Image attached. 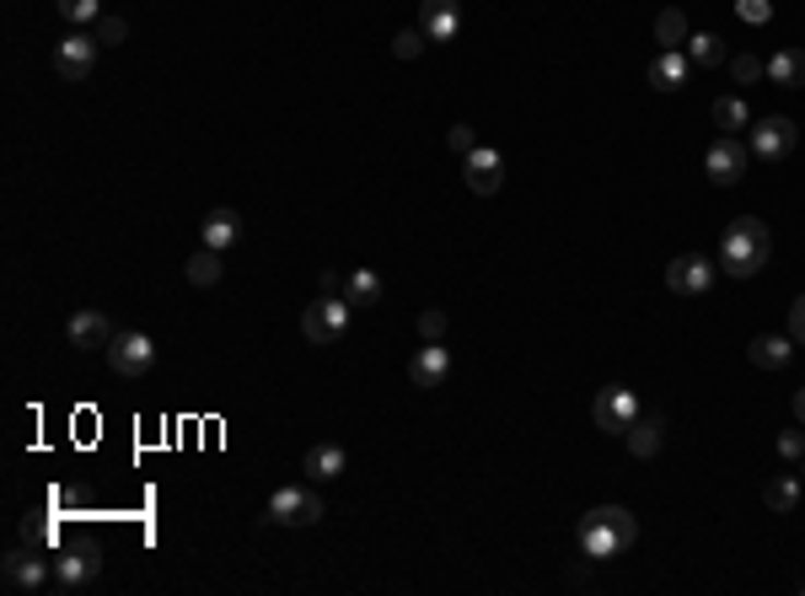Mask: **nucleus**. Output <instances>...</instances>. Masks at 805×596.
Returning <instances> with one entry per match:
<instances>
[{
	"instance_id": "obj_1",
	"label": "nucleus",
	"mask_w": 805,
	"mask_h": 596,
	"mask_svg": "<svg viewBox=\"0 0 805 596\" xmlns=\"http://www.w3.org/2000/svg\"><path fill=\"white\" fill-rule=\"evenodd\" d=\"M768 259H773V231H768L757 215H736V220L725 226V237H720V269H725L731 279H751Z\"/></svg>"
},
{
	"instance_id": "obj_2",
	"label": "nucleus",
	"mask_w": 805,
	"mask_h": 596,
	"mask_svg": "<svg viewBox=\"0 0 805 596\" xmlns=\"http://www.w3.org/2000/svg\"><path fill=\"white\" fill-rule=\"evenodd\" d=\"M575 537H580V553H585V559H618L623 548H634L639 522H634L628 505H596V511L580 516Z\"/></svg>"
},
{
	"instance_id": "obj_3",
	"label": "nucleus",
	"mask_w": 805,
	"mask_h": 596,
	"mask_svg": "<svg viewBox=\"0 0 805 596\" xmlns=\"http://www.w3.org/2000/svg\"><path fill=\"white\" fill-rule=\"evenodd\" d=\"M274 527H317L322 516H328V505H322V494L307 489V484H285V489H274L269 494V511H263Z\"/></svg>"
},
{
	"instance_id": "obj_4",
	"label": "nucleus",
	"mask_w": 805,
	"mask_h": 596,
	"mask_svg": "<svg viewBox=\"0 0 805 596\" xmlns=\"http://www.w3.org/2000/svg\"><path fill=\"white\" fill-rule=\"evenodd\" d=\"M350 318H355V307L344 296H322V301H311L301 312V333H307V344L328 349V344H339L350 333Z\"/></svg>"
},
{
	"instance_id": "obj_5",
	"label": "nucleus",
	"mask_w": 805,
	"mask_h": 596,
	"mask_svg": "<svg viewBox=\"0 0 805 596\" xmlns=\"http://www.w3.org/2000/svg\"><path fill=\"white\" fill-rule=\"evenodd\" d=\"M644 408H639V397H634V388H602L596 393V403H591V419H596V430L602 436H628V425L639 419Z\"/></svg>"
},
{
	"instance_id": "obj_6",
	"label": "nucleus",
	"mask_w": 805,
	"mask_h": 596,
	"mask_svg": "<svg viewBox=\"0 0 805 596\" xmlns=\"http://www.w3.org/2000/svg\"><path fill=\"white\" fill-rule=\"evenodd\" d=\"M0 575H5V586L11 592H44L49 581H55V564L44 559V548H11L5 553V564H0Z\"/></svg>"
},
{
	"instance_id": "obj_7",
	"label": "nucleus",
	"mask_w": 805,
	"mask_h": 596,
	"mask_svg": "<svg viewBox=\"0 0 805 596\" xmlns=\"http://www.w3.org/2000/svg\"><path fill=\"white\" fill-rule=\"evenodd\" d=\"M795 140H801L795 119H784V114H768V119H757V124H751L746 151H751L757 162H784V156L795 151Z\"/></svg>"
},
{
	"instance_id": "obj_8",
	"label": "nucleus",
	"mask_w": 805,
	"mask_h": 596,
	"mask_svg": "<svg viewBox=\"0 0 805 596\" xmlns=\"http://www.w3.org/2000/svg\"><path fill=\"white\" fill-rule=\"evenodd\" d=\"M746 162H751V151H746L736 134H720V140L703 151V172H709V183H720V189H736V183H742Z\"/></svg>"
},
{
	"instance_id": "obj_9",
	"label": "nucleus",
	"mask_w": 805,
	"mask_h": 596,
	"mask_svg": "<svg viewBox=\"0 0 805 596\" xmlns=\"http://www.w3.org/2000/svg\"><path fill=\"white\" fill-rule=\"evenodd\" d=\"M108 366H114L119 377H145V371L156 366V344H151V333H140V329L114 333V344H108Z\"/></svg>"
},
{
	"instance_id": "obj_10",
	"label": "nucleus",
	"mask_w": 805,
	"mask_h": 596,
	"mask_svg": "<svg viewBox=\"0 0 805 596\" xmlns=\"http://www.w3.org/2000/svg\"><path fill=\"white\" fill-rule=\"evenodd\" d=\"M97 575H103V548H92V543H75V548H64L55 559V586L60 592H81Z\"/></svg>"
},
{
	"instance_id": "obj_11",
	"label": "nucleus",
	"mask_w": 805,
	"mask_h": 596,
	"mask_svg": "<svg viewBox=\"0 0 805 596\" xmlns=\"http://www.w3.org/2000/svg\"><path fill=\"white\" fill-rule=\"evenodd\" d=\"M97 33H70V38H60L55 44V75L60 81H86L92 75V65H97Z\"/></svg>"
},
{
	"instance_id": "obj_12",
	"label": "nucleus",
	"mask_w": 805,
	"mask_h": 596,
	"mask_svg": "<svg viewBox=\"0 0 805 596\" xmlns=\"http://www.w3.org/2000/svg\"><path fill=\"white\" fill-rule=\"evenodd\" d=\"M462 183L473 189L478 199H489L505 189V156H499L495 145H478V151H467L462 156Z\"/></svg>"
},
{
	"instance_id": "obj_13",
	"label": "nucleus",
	"mask_w": 805,
	"mask_h": 596,
	"mask_svg": "<svg viewBox=\"0 0 805 596\" xmlns=\"http://www.w3.org/2000/svg\"><path fill=\"white\" fill-rule=\"evenodd\" d=\"M666 285H672V296H709L714 290V259L682 253V259L666 264Z\"/></svg>"
},
{
	"instance_id": "obj_14",
	"label": "nucleus",
	"mask_w": 805,
	"mask_h": 596,
	"mask_svg": "<svg viewBox=\"0 0 805 596\" xmlns=\"http://www.w3.org/2000/svg\"><path fill=\"white\" fill-rule=\"evenodd\" d=\"M199 242H204L210 253H232V248L242 242V215H237V210H226V204H221V210H210V215L199 220Z\"/></svg>"
},
{
	"instance_id": "obj_15",
	"label": "nucleus",
	"mask_w": 805,
	"mask_h": 596,
	"mask_svg": "<svg viewBox=\"0 0 805 596\" xmlns=\"http://www.w3.org/2000/svg\"><path fill=\"white\" fill-rule=\"evenodd\" d=\"M451 377V349L446 344H419L414 360H409V382L414 388H440Z\"/></svg>"
},
{
	"instance_id": "obj_16",
	"label": "nucleus",
	"mask_w": 805,
	"mask_h": 596,
	"mask_svg": "<svg viewBox=\"0 0 805 596\" xmlns=\"http://www.w3.org/2000/svg\"><path fill=\"white\" fill-rule=\"evenodd\" d=\"M790 355H795V338H790V333H757V338L746 344V360H751L757 371H784Z\"/></svg>"
},
{
	"instance_id": "obj_17",
	"label": "nucleus",
	"mask_w": 805,
	"mask_h": 596,
	"mask_svg": "<svg viewBox=\"0 0 805 596\" xmlns=\"http://www.w3.org/2000/svg\"><path fill=\"white\" fill-rule=\"evenodd\" d=\"M425 38L430 44H451L462 33V0H425Z\"/></svg>"
},
{
	"instance_id": "obj_18",
	"label": "nucleus",
	"mask_w": 805,
	"mask_h": 596,
	"mask_svg": "<svg viewBox=\"0 0 805 596\" xmlns=\"http://www.w3.org/2000/svg\"><path fill=\"white\" fill-rule=\"evenodd\" d=\"M64 338H70L75 349H108V344H114V323H108L103 312H75V318L64 323Z\"/></svg>"
},
{
	"instance_id": "obj_19",
	"label": "nucleus",
	"mask_w": 805,
	"mask_h": 596,
	"mask_svg": "<svg viewBox=\"0 0 805 596\" xmlns=\"http://www.w3.org/2000/svg\"><path fill=\"white\" fill-rule=\"evenodd\" d=\"M687 75H692L687 49H661V55L650 60V86H655V92H677V86H687Z\"/></svg>"
},
{
	"instance_id": "obj_20",
	"label": "nucleus",
	"mask_w": 805,
	"mask_h": 596,
	"mask_svg": "<svg viewBox=\"0 0 805 596\" xmlns=\"http://www.w3.org/2000/svg\"><path fill=\"white\" fill-rule=\"evenodd\" d=\"M661 441H666V419H661V414H639V419L628 425V452H634V457H655Z\"/></svg>"
},
{
	"instance_id": "obj_21",
	"label": "nucleus",
	"mask_w": 805,
	"mask_h": 596,
	"mask_svg": "<svg viewBox=\"0 0 805 596\" xmlns=\"http://www.w3.org/2000/svg\"><path fill=\"white\" fill-rule=\"evenodd\" d=\"M344 446H333V441H322V446H311L307 452V463H301V473H307L311 484H333L339 473H344Z\"/></svg>"
},
{
	"instance_id": "obj_22",
	"label": "nucleus",
	"mask_w": 805,
	"mask_h": 596,
	"mask_svg": "<svg viewBox=\"0 0 805 596\" xmlns=\"http://www.w3.org/2000/svg\"><path fill=\"white\" fill-rule=\"evenodd\" d=\"M768 81L784 86V92H801L805 86V49H779V55L768 60Z\"/></svg>"
},
{
	"instance_id": "obj_23",
	"label": "nucleus",
	"mask_w": 805,
	"mask_h": 596,
	"mask_svg": "<svg viewBox=\"0 0 805 596\" xmlns=\"http://www.w3.org/2000/svg\"><path fill=\"white\" fill-rule=\"evenodd\" d=\"M762 505H768V511H779V516H790V511L801 505V478H790V473H773V478L762 484Z\"/></svg>"
},
{
	"instance_id": "obj_24",
	"label": "nucleus",
	"mask_w": 805,
	"mask_h": 596,
	"mask_svg": "<svg viewBox=\"0 0 805 596\" xmlns=\"http://www.w3.org/2000/svg\"><path fill=\"white\" fill-rule=\"evenodd\" d=\"M350 307H376L381 301V274L376 269H350V279H344V290H339Z\"/></svg>"
},
{
	"instance_id": "obj_25",
	"label": "nucleus",
	"mask_w": 805,
	"mask_h": 596,
	"mask_svg": "<svg viewBox=\"0 0 805 596\" xmlns=\"http://www.w3.org/2000/svg\"><path fill=\"white\" fill-rule=\"evenodd\" d=\"M682 49H687L692 70H720V65H725V44H720L714 33H692V38H687Z\"/></svg>"
},
{
	"instance_id": "obj_26",
	"label": "nucleus",
	"mask_w": 805,
	"mask_h": 596,
	"mask_svg": "<svg viewBox=\"0 0 805 596\" xmlns=\"http://www.w3.org/2000/svg\"><path fill=\"white\" fill-rule=\"evenodd\" d=\"M714 130L720 134L751 130V108H746L742 97H714Z\"/></svg>"
},
{
	"instance_id": "obj_27",
	"label": "nucleus",
	"mask_w": 805,
	"mask_h": 596,
	"mask_svg": "<svg viewBox=\"0 0 805 596\" xmlns=\"http://www.w3.org/2000/svg\"><path fill=\"white\" fill-rule=\"evenodd\" d=\"M687 38H692V33H687V16H682L677 5H666V11L655 16V44H661V49H682Z\"/></svg>"
},
{
	"instance_id": "obj_28",
	"label": "nucleus",
	"mask_w": 805,
	"mask_h": 596,
	"mask_svg": "<svg viewBox=\"0 0 805 596\" xmlns=\"http://www.w3.org/2000/svg\"><path fill=\"white\" fill-rule=\"evenodd\" d=\"M184 274H188V285L193 290H204V285H215L221 279V253H210V248H199L193 259L184 264Z\"/></svg>"
},
{
	"instance_id": "obj_29",
	"label": "nucleus",
	"mask_w": 805,
	"mask_h": 596,
	"mask_svg": "<svg viewBox=\"0 0 805 596\" xmlns=\"http://www.w3.org/2000/svg\"><path fill=\"white\" fill-rule=\"evenodd\" d=\"M92 33H97V44H103V49H119V44L129 38V22H125V16H108V11H103V16L92 22Z\"/></svg>"
},
{
	"instance_id": "obj_30",
	"label": "nucleus",
	"mask_w": 805,
	"mask_h": 596,
	"mask_svg": "<svg viewBox=\"0 0 805 596\" xmlns=\"http://www.w3.org/2000/svg\"><path fill=\"white\" fill-rule=\"evenodd\" d=\"M60 16L70 27H92L103 16V0H60Z\"/></svg>"
},
{
	"instance_id": "obj_31",
	"label": "nucleus",
	"mask_w": 805,
	"mask_h": 596,
	"mask_svg": "<svg viewBox=\"0 0 805 596\" xmlns=\"http://www.w3.org/2000/svg\"><path fill=\"white\" fill-rule=\"evenodd\" d=\"M725 65H731V75H736V86H751V81L768 75V60H757V55H731Z\"/></svg>"
},
{
	"instance_id": "obj_32",
	"label": "nucleus",
	"mask_w": 805,
	"mask_h": 596,
	"mask_svg": "<svg viewBox=\"0 0 805 596\" xmlns=\"http://www.w3.org/2000/svg\"><path fill=\"white\" fill-rule=\"evenodd\" d=\"M430 38H425V27H403L398 38H392V55L398 60H419V49H425Z\"/></svg>"
},
{
	"instance_id": "obj_33",
	"label": "nucleus",
	"mask_w": 805,
	"mask_h": 596,
	"mask_svg": "<svg viewBox=\"0 0 805 596\" xmlns=\"http://www.w3.org/2000/svg\"><path fill=\"white\" fill-rule=\"evenodd\" d=\"M736 16L746 27H762V22H773V0H736Z\"/></svg>"
},
{
	"instance_id": "obj_34",
	"label": "nucleus",
	"mask_w": 805,
	"mask_h": 596,
	"mask_svg": "<svg viewBox=\"0 0 805 596\" xmlns=\"http://www.w3.org/2000/svg\"><path fill=\"white\" fill-rule=\"evenodd\" d=\"M22 543H27V548H49V543H55V527L38 522V516H27V522H22Z\"/></svg>"
},
{
	"instance_id": "obj_35",
	"label": "nucleus",
	"mask_w": 805,
	"mask_h": 596,
	"mask_svg": "<svg viewBox=\"0 0 805 596\" xmlns=\"http://www.w3.org/2000/svg\"><path fill=\"white\" fill-rule=\"evenodd\" d=\"M419 338H425V344H440V338H446V312H440V307L419 312Z\"/></svg>"
},
{
	"instance_id": "obj_36",
	"label": "nucleus",
	"mask_w": 805,
	"mask_h": 596,
	"mask_svg": "<svg viewBox=\"0 0 805 596\" xmlns=\"http://www.w3.org/2000/svg\"><path fill=\"white\" fill-rule=\"evenodd\" d=\"M446 145H451L457 156H467V151H478V134H473V124H451V134H446Z\"/></svg>"
},
{
	"instance_id": "obj_37",
	"label": "nucleus",
	"mask_w": 805,
	"mask_h": 596,
	"mask_svg": "<svg viewBox=\"0 0 805 596\" xmlns=\"http://www.w3.org/2000/svg\"><path fill=\"white\" fill-rule=\"evenodd\" d=\"M779 457L801 463V457H805V425H801V430H784V436H779Z\"/></svg>"
},
{
	"instance_id": "obj_38",
	"label": "nucleus",
	"mask_w": 805,
	"mask_h": 596,
	"mask_svg": "<svg viewBox=\"0 0 805 596\" xmlns=\"http://www.w3.org/2000/svg\"><path fill=\"white\" fill-rule=\"evenodd\" d=\"M790 338H795V344H805V296H795V301H790Z\"/></svg>"
},
{
	"instance_id": "obj_39",
	"label": "nucleus",
	"mask_w": 805,
	"mask_h": 596,
	"mask_svg": "<svg viewBox=\"0 0 805 596\" xmlns=\"http://www.w3.org/2000/svg\"><path fill=\"white\" fill-rule=\"evenodd\" d=\"M795 419H801V425H805V388H801V393H795Z\"/></svg>"
}]
</instances>
